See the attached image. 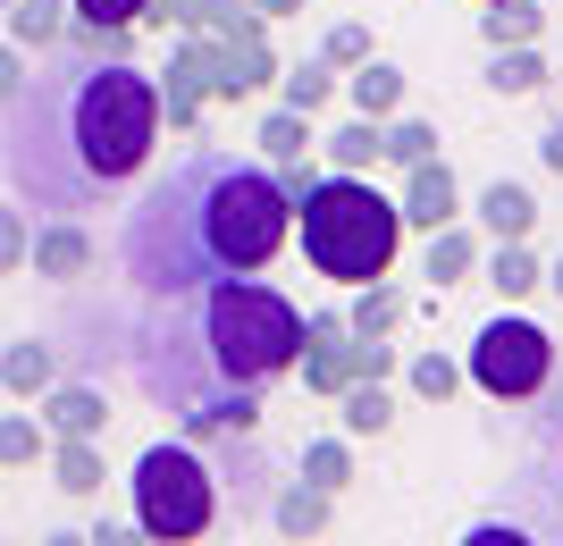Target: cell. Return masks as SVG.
Listing matches in <instances>:
<instances>
[{
  "mask_svg": "<svg viewBox=\"0 0 563 546\" xmlns=\"http://www.w3.org/2000/svg\"><path fill=\"white\" fill-rule=\"evenodd\" d=\"M0 18H9V43L18 51H51L68 34V0H9Z\"/></svg>",
  "mask_w": 563,
  "mask_h": 546,
  "instance_id": "cell-12",
  "label": "cell"
},
{
  "mask_svg": "<svg viewBox=\"0 0 563 546\" xmlns=\"http://www.w3.org/2000/svg\"><path fill=\"white\" fill-rule=\"evenodd\" d=\"M311 186H320V177H311V168L303 160H278V193H286V202H303V193Z\"/></svg>",
  "mask_w": 563,
  "mask_h": 546,
  "instance_id": "cell-36",
  "label": "cell"
},
{
  "mask_svg": "<svg viewBox=\"0 0 563 546\" xmlns=\"http://www.w3.org/2000/svg\"><path fill=\"white\" fill-rule=\"evenodd\" d=\"M303 479H311V488H329V497H336V488H345V479H353V454L336 446V437H320V446H303Z\"/></svg>",
  "mask_w": 563,
  "mask_h": 546,
  "instance_id": "cell-25",
  "label": "cell"
},
{
  "mask_svg": "<svg viewBox=\"0 0 563 546\" xmlns=\"http://www.w3.org/2000/svg\"><path fill=\"white\" fill-rule=\"evenodd\" d=\"M152 143H161V85L152 68H135L126 25L76 18L43 68H25V85L0 101V168L51 219L93 211L101 193L143 177Z\"/></svg>",
  "mask_w": 563,
  "mask_h": 546,
  "instance_id": "cell-1",
  "label": "cell"
},
{
  "mask_svg": "<svg viewBox=\"0 0 563 546\" xmlns=\"http://www.w3.org/2000/svg\"><path fill=\"white\" fill-rule=\"evenodd\" d=\"M396 320H404V294H396V286H378V278H371V294L345 311V328H353V336H387Z\"/></svg>",
  "mask_w": 563,
  "mask_h": 546,
  "instance_id": "cell-24",
  "label": "cell"
},
{
  "mask_svg": "<svg viewBox=\"0 0 563 546\" xmlns=\"http://www.w3.org/2000/svg\"><path fill=\"white\" fill-rule=\"evenodd\" d=\"M135 370L152 387V404H168L194 437H235L261 421L269 379H286V361L303 354V311L261 278H219L202 294H143Z\"/></svg>",
  "mask_w": 563,
  "mask_h": 546,
  "instance_id": "cell-2",
  "label": "cell"
},
{
  "mask_svg": "<svg viewBox=\"0 0 563 546\" xmlns=\"http://www.w3.org/2000/svg\"><path fill=\"white\" fill-rule=\"evenodd\" d=\"M454 379H463V370H454L446 354H421V361H412V387H421L429 404H446V395H454Z\"/></svg>",
  "mask_w": 563,
  "mask_h": 546,
  "instance_id": "cell-31",
  "label": "cell"
},
{
  "mask_svg": "<svg viewBox=\"0 0 563 546\" xmlns=\"http://www.w3.org/2000/svg\"><path fill=\"white\" fill-rule=\"evenodd\" d=\"M539 9H530V0H488V9H479V34H488V43H530V34H539Z\"/></svg>",
  "mask_w": 563,
  "mask_h": 546,
  "instance_id": "cell-22",
  "label": "cell"
},
{
  "mask_svg": "<svg viewBox=\"0 0 563 546\" xmlns=\"http://www.w3.org/2000/svg\"><path fill=\"white\" fill-rule=\"evenodd\" d=\"M93 227H85V219H51V227H34V244H25V269H34V278H85V269H93Z\"/></svg>",
  "mask_w": 563,
  "mask_h": 546,
  "instance_id": "cell-9",
  "label": "cell"
},
{
  "mask_svg": "<svg viewBox=\"0 0 563 546\" xmlns=\"http://www.w3.org/2000/svg\"><path fill=\"white\" fill-rule=\"evenodd\" d=\"M471 379L488 387L496 404L547 395V379H555V345H547L539 320H488V328L471 336Z\"/></svg>",
  "mask_w": 563,
  "mask_h": 546,
  "instance_id": "cell-6",
  "label": "cell"
},
{
  "mask_svg": "<svg viewBox=\"0 0 563 546\" xmlns=\"http://www.w3.org/2000/svg\"><path fill=\"white\" fill-rule=\"evenodd\" d=\"M479 219H488L496 236H530V227H539V202H530V186H514V177H496V186L479 193Z\"/></svg>",
  "mask_w": 563,
  "mask_h": 546,
  "instance_id": "cell-14",
  "label": "cell"
},
{
  "mask_svg": "<svg viewBox=\"0 0 563 546\" xmlns=\"http://www.w3.org/2000/svg\"><path fill=\"white\" fill-rule=\"evenodd\" d=\"M25 68H34V59H25L18 43H0V101H9V93H18V85H25Z\"/></svg>",
  "mask_w": 563,
  "mask_h": 546,
  "instance_id": "cell-35",
  "label": "cell"
},
{
  "mask_svg": "<svg viewBox=\"0 0 563 546\" xmlns=\"http://www.w3.org/2000/svg\"><path fill=\"white\" fill-rule=\"evenodd\" d=\"M303 387L311 395H336L345 379H362V336L336 320V311H320V320H303Z\"/></svg>",
  "mask_w": 563,
  "mask_h": 546,
  "instance_id": "cell-7",
  "label": "cell"
},
{
  "mask_svg": "<svg viewBox=\"0 0 563 546\" xmlns=\"http://www.w3.org/2000/svg\"><path fill=\"white\" fill-rule=\"evenodd\" d=\"M295 202L278 177L235 152H186L135 193V211L118 227V269L135 294H202L219 278H261L286 244Z\"/></svg>",
  "mask_w": 563,
  "mask_h": 546,
  "instance_id": "cell-3",
  "label": "cell"
},
{
  "mask_svg": "<svg viewBox=\"0 0 563 546\" xmlns=\"http://www.w3.org/2000/svg\"><path fill=\"white\" fill-rule=\"evenodd\" d=\"M278 522L286 530H320V522H329V488H295V497L278 504Z\"/></svg>",
  "mask_w": 563,
  "mask_h": 546,
  "instance_id": "cell-30",
  "label": "cell"
},
{
  "mask_svg": "<svg viewBox=\"0 0 563 546\" xmlns=\"http://www.w3.org/2000/svg\"><path fill=\"white\" fill-rule=\"evenodd\" d=\"M51 471H59L68 497H93L101 488V437H59V446H51Z\"/></svg>",
  "mask_w": 563,
  "mask_h": 546,
  "instance_id": "cell-16",
  "label": "cell"
},
{
  "mask_svg": "<svg viewBox=\"0 0 563 546\" xmlns=\"http://www.w3.org/2000/svg\"><path fill=\"white\" fill-rule=\"evenodd\" d=\"M378 152H387V160H429V152H438V126H421V119H404V126H378Z\"/></svg>",
  "mask_w": 563,
  "mask_h": 546,
  "instance_id": "cell-27",
  "label": "cell"
},
{
  "mask_svg": "<svg viewBox=\"0 0 563 546\" xmlns=\"http://www.w3.org/2000/svg\"><path fill=\"white\" fill-rule=\"evenodd\" d=\"M261 152H269V160H303L311 152V119L303 110H269V119H261Z\"/></svg>",
  "mask_w": 563,
  "mask_h": 546,
  "instance_id": "cell-23",
  "label": "cell"
},
{
  "mask_svg": "<svg viewBox=\"0 0 563 546\" xmlns=\"http://www.w3.org/2000/svg\"><path fill=\"white\" fill-rule=\"evenodd\" d=\"M68 18H85V25H135L143 0H68Z\"/></svg>",
  "mask_w": 563,
  "mask_h": 546,
  "instance_id": "cell-33",
  "label": "cell"
},
{
  "mask_svg": "<svg viewBox=\"0 0 563 546\" xmlns=\"http://www.w3.org/2000/svg\"><path fill=\"white\" fill-rule=\"evenodd\" d=\"M396 211L412 219V227H446V219H454V168L438 160V152L404 168V202H396Z\"/></svg>",
  "mask_w": 563,
  "mask_h": 546,
  "instance_id": "cell-10",
  "label": "cell"
},
{
  "mask_svg": "<svg viewBox=\"0 0 563 546\" xmlns=\"http://www.w3.org/2000/svg\"><path fill=\"white\" fill-rule=\"evenodd\" d=\"M0 9H9V0H0Z\"/></svg>",
  "mask_w": 563,
  "mask_h": 546,
  "instance_id": "cell-40",
  "label": "cell"
},
{
  "mask_svg": "<svg viewBox=\"0 0 563 546\" xmlns=\"http://www.w3.org/2000/svg\"><path fill=\"white\" fill-rule=\"evenodd\" d=\"M329 160H336V168H371V160H378V119L336 126V135H329Z\"/></svg>",
  "mask_w": 563,
  "mask_h": 546,
  "instance_id": "cell-26",
  "label": "cell"
},
{
  "mask_svg": "<svg viewBox=\"0 0 563 546\" xmlns=\"http://www.w3.org/2000/svg\"><path fill=\"white\" fill-rule=\"evenodd\" d=\"M152 85H161V119H168V126H194L202 93H211V43H202V25L168 51V76H152Z\"/></svg>",
  "mask_w": 563,
  "mask_h": 546,
  "instance_id": "cell-8",
  "label": "cell"
},
{
  "mask_svg": "<svg viewBox=\"0 0 563 546\" xmlns=\"http://www.w3.org/2000/svg\"><path fill=\"white\" fill-rule=\"evenodd\" d=\"M329 101V59H303V68H286V110H320Z\"/></svg>",
  "mask_w": 563,
  "mask_h": 546,
  "instance_id": "cell-28",
  "label": "cell"
},
{
  "mask_svg": "<svg viewBox=\"0 0 563 546\" xmlns=\"http://www.w3.org/2000/svg\"><path fill=\"white\" fill-rule=\"evenodd\" d=\"M34 404H43V428H51V437H101V428H110L101 387H59V379H51Z\"/></svg>",
  "mask_w": 563,
  "mask_h": 546,
  "instance_id": "cell-11",
  "label": "cell"
},
{
  "mask_svg": "<svg viewBox=\"0 0 563 546\" xmlns=\"http://www.w3.org/2000/svg\"><path fill=\"white\" fill-rule=\"evenodd\" d=\"M488 286H496V294H530V286H539V261L521 253V236H496V253H488Z\"/></svg>",
  "mask_w": 563,
  "mask_h": 546,
  "instance_id": "cell-20",
  "label": "cell"
},
{
  "mask_svg": "<svg viewBox=\"0 0 563 546\" xmlns=\"http://www.w3.org/2000/svg\"><path fill=\"white\" fill-rule=\"evenodd\" d=\"M295 211H303V253H311V269H320V278H336V286L387 278L396 236H404V211L371 186V177H362V168L320 177V186H311Z\"/></svg>",
  "mask_w": 563,
  "mask_h": 546,
  "instance_id": "cell-4",
  "label": "cell"
},
{
  "mask_svg": "<svg viewBox=\"0 0 563 546\" xmlns=\"http://www.w3.org/2000/svg\"><path fill=\"white\" fill-rule=\"evenodd\" d=\"M143 18H152V25H177V34H194V25L211 18V0H143Z\"/></svg>",
  "mask_w": 563,
  "mask_h": 546,
  "instance_id": "cell-32",
  "label": "cell"
},
{
  "mask_svg": "<svg viewBox=\"0 0 563 546\" xmlns=\"http://www.w3.org/2000/svg\"><path fill=\"white\" fill-rule=\"evenodd\" d=\"M25 244H34L25 211H9V202H0V278H18V269H25Z\"/></svg>",
  "mask_w": 563,
  "mask_h": 546,
  "instance_id": "cell-29",
  "label": "cell"
},
{
  "mask_svg": "<svg viewBox=\"0 0 563 546\" xmlns=\"http://www.w3.org/2000/svg\"><path fill=\"white\" fill-rule=\"evenodd\" d=\"M329 68H353V59H371V34L362 25H329V51H320Z\"/></svg>",
  "mask_w": 563,
  "mask_h": 546,
  "instance_id": "cell-34",
  "label": "cell"
},
{
  "mask_svg": "<svg viewBox=\"0 0 563 546\" xmlns=\"http://www.w3.org/2000/svg\"><path fill=\"white\" fill-rule=\"evenodd\" d=\"M219 513V471L194 446H143L135 463V530L152 538H202Z\"/></svg>",
  "mask_w": 563,
  "mask_h": 546,
  "instance_id": "cell-5",
  "label": "cell"
},
{
  "mask_svg": "<svg viewBox=\"0 0 563 546\" xmlns=\"http://www.w3.org/2000/svg\"><path fill=\"white\" fill-rule=\"evenodd\" d=\"M345 93H353V110H362V119H387V110L404 101V76L387 68V59H353Z\"/></svg>",
  "mask_w": 563,
  "mask_h": 546,
  "instance_id": "cell-15",
  "label": "cell"
},
{
  "mask_svg": "<svg viewBox=\"0 0 563 546\" xmlns=\"http://www.w3.org/2000/svg\"><path fill=\"white\" fill-rule=\"evenodd\" d=\"M43 454H51V428H43V412H0V463H9V471L43 463Z\"/></svg>",
  "mask_w": 563,
  "mask_h": 546,
  "instance_id": "cell-17",
  "label": "cell"
},
{
  "mask_svg": "<svg viewBox=\"0 0 563 546\" xmlns=\"http://www.w3.org/2000/svg\"><path fill=\"white\" fill-rule=\"evenodd\" d=\"M471 261H479V244H471L454 219H446V227H429V278H438V286L471 278Z\"/></svg>",
  "mask_w": 563,
  "mask_h": 546,
  "instance_id": "cell-19",
  "label": "cell"
},
{
  "mask_svg": "<svg viewBox=\"0 0 563 546\" xmlns=\"http://www.w3.org/2000/svg\"><path fill=\"white\" fill-rule=\"evenodd\" d=\"M488 85H496V93H539V85H547V59H539L530 43H496Z\"/></svg>",
  "mask_w": 563,
  "mask_h": 546,
  "instance_id": "cell-18",
  "label": "cell"
},
{
  "mask_svg": "<svg viewBox=\"0 0 563 546\" xmlns=\"http://www.w3.org/2000/svg\"><path fill=\"white\" fill-rule=\"evenodd\" d=\"M539 286H555V294H563V261H555V269H539Z\"/></svg>",
  "mask_w": 563,
  "mask_h": 546,
  "instance_id": "cell-39",
  "label": "cell"
},
{
  "mask_svg": "<svg viewBox=\"0 0 563 546\" xmlns=\"http://www.w3.org/2000/svg\"><path fill=\"white\" fill-rule=\"evenodd\" d=\"M336 395H345V428H353V437H378V428L396 421V404H387V395H378L371 379H345Z\"/></svg>",
  "mask_w": 563,
  "mask_h": 546,
  "instance_id": "cell-21",
  "label": "cell"
},
{
  "mask_svg": "<svg viewBox=\"0 0 563 546\" xmlns=\"http://www.w3.org/2000/svg\"><path fill=\"white\" fill-rule=\"evenodd\" d=\"M51 379H59V354H51L43 336H25V345L0 354V387H9V395H43Z\"/></svg>",
  "mask_w": 563,
  "mask_h": 546,
  "instance_id": "cell-13",
  "label": "cell"
},
{
  "mask_svg": "<svg viewBox=\"0 0 563 546\" xmlns=\"http://www.w3.org/2000/svg\"><path fill=\"white\" fill-rule=\"evenodd\" d=\"M244 9H261V18H286V9H303V0H244Z\"/></svg>",
  "mask_w": 563,
  "mask_h": 546,
  "instance_id": "cell-38",
  "label": "cell"
},
{
  "mask_svg": "<svg viewBox=\"0 0 563 546\" xmlns=\"http://www.w3.org/2000/svg\"><path fill=\"white\" fill-rule=\"evenodd\" d=\"M539 160H547V168H555V177H563V119H555V126H547V135H539Z\"/></svg>",
  "mask_w": 563,
  "mask_h": 546,
  "instance_id": "cell-37",
  "label": "cell"
}]
</instances>
